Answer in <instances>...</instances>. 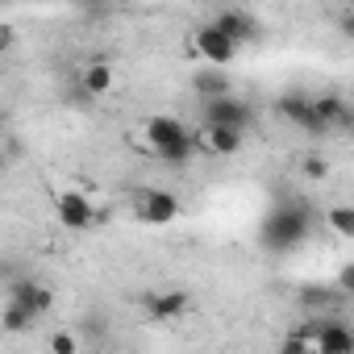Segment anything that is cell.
I'll list each match as a JSON object with an SVG mask.
<instances>
[{"instance_id": "19", "label": "cell", "mask_w": 354, "mask_h": 354, "mask_svg": "<svg viewBox=\"0 0 354 354\" xmlns=\"http://www.w3.org/2000/svg\"><path fill=\"white\" fill-rule=\"evenodd\" d=\"M75 5H80L88 17H100V13H109V9H113V0H75Z\"/></svg>"}, {"instance_id": "20", "label": "cell", "mask_w": 354, "mask_h": 354, "mask_svg": "<svg viewBox=\"0 0 354 354\" xmlns=\"http://www.w3.org/2000/svg\"><path fill=\"white\" fill-rule=\"evenodd\" d=\"M333 288H337L342 296H350V292H354V267H350V263L337 271V283H333Z\"/></svg>"}, {"instance_id": "10", "label": "cell", "mask_w": 354, "mask_h": 354, "mask_svg": "<svg viewBox=\"0 0 354 354\" xmlns=\"http://www.w3.org/2000/svg\"><path fill=\"white\" fill-rule=\"evenodd\" d=\"M313 117H317V125H321V133H346L350 125H354V109L342 100V96H313Z\"/></svg>"}, {"instance_id": "3", "label": "cell", "mask_w": 354, "mask_h": 354, "mask_svg": "<svg viewBox=\"0 0 354 354\" xmlns=\"http://www.w3.org/2000/svg\"><path fill=\"white\" fill-rule=\"evenodd\" d=\"M205 125H230L238 133H246L254 125V104L234 96V92H221V96H205Z\"/></svg>"}, {"instance_id": "6", "label": "cell", "mask_w": 354, "mask_h": 354, "mask_svg": "<svg viewBox=\"0 0 354 354\" xmlns=\"http://www.w3.org/2000/svg\"><path fill=\"white\" fill-rule=\"evenodd\" d=\"M188 308H192V292H188V288H158V292L146 296V313H150V321H162V325L184 321Z\"/></svg>"}, {"instance_id": "7", "label": "cell", "mask_w": 354, "mask_h": 354, "mask_svg": "<svg viewBox=\"0 0 354 354\" xmlns=\"http://www.w3.org/2000/svg\"><path fill=\"white\" fill-rule=\"evenodd\" d=\"M9 300L26 304L34 317H46L55 308V288H46L42 279H30V275H13L9 279Z\"/></svg>"}, {"instance_id": "13", "label": "cell", "mask_w": 354, "mask_h": 354, "mask_svg": "<svg viewBox=\"0 0 354 354\" xmlns=\"http://www.w3.org/2000/svg\"><path fill=\"white\" fill-rule=\"evenodd\" d=\"M242 138L246 133H238V129H230V125H205V133H201V146L209 150V154H238L242 150Z\"/></svg>"}, {"instance_id": "2", "label": "cell", "mask_w": 354, "mask_h": 354, "mask_svg": "<svg viewBox=\"0 0 354 354\" xmlns=\"http://www.w3.org/2000/svg\"><path fill=\"white\" fill-rule=\"evenodd\" d=\"M142 133H146L150 154L162 158V162H171V167H184V162H192V154H196V138L188 133V125H184L180 117H171V113L150 117Z\"/></svg>"}, {"instance_id": "4", "label": "cell", "mask_w": 354, "mask_h": 354, "mask_svg": "<svg viewBox=\"0 0 354 354\" xmlns=\"http://www.w3.org/2000/svg\"><path fill=\"white\" fill-rule=\"evenodd\" d=\"M192 55L205 59L209 67H230V63L238 59V42L225 38V34L209 21V26H201V30L192 34Z\"/></svg>"}, {"instance_id": "16", "label": "cell", "mask_w": 354, "mask_h": 354, "mask_svg": "<svg viewBox=\"0 0 354 354\" xmlns=\"http://www.w3.org/2000/svg\"><path fill=\"white\" fill-rule=\"evenodd\" d=\"M196 92H201V100H205V96H221V92H230V75H225V67L201 71V75H196Z\"/></svg>"}, {"instance_id": "12", "label": "cell", "mask_w": 354, "mask_h": 354, "mask_svg": "<svg viewBox=\"0 0 354 354\" xmlns=\"http://www.w3.org/2000/svg\"><path fill=\"white\" fill-rule=\"evenodd\" d=\"M346 304V296L337 288H300V308L304 317H337V308Z\"/></svg>"}, {"instance_id": "14", "label": "cell", "mask_w": 354, "mask_h": 354, "mask_svg": "<svg viewBox=\"0 0 354 354\" xmlns=\"http://www.w3.org/2000/svg\"><path fill=\"white\" fill-rule=\"evenodd\" d=\"M113 84H117V71H113L109 63H88V67H84V92H88V96H109Z\"/></svg>"}, {"instance_id": "1", "label": "cell", "mask_w": 354, "mask_h": 354, "mask_svg": "<svg viewBox=\"0 0 354 354\" xmlns=\"http://www.w3.org/2000/svg\"><path fill=\"white\" fill-rule=\"evenodd\" d=\"M313 234V209L304 201H279L263 221H259V246L267 254H288L304 246Z\"/></svg>"}, {"instance_id": "18", "label": "cell", "mask_w": 354, "mask_h": 354, "mask_svg": "<svg viewBox=\"0 0 354 354\" xmlns=\"http://www.w3.org/2000/svg\"><path fill=\"white\" fill-rule=\"evenodd\" d=\"M304 175H308V180H325V175H329V162L317 158V154H308V158H304Z\"/></svg>"}, {"instance_id": "8", "label": "cell", "mask_w": 354, "mask_h": 354, "mask_svg": "<svg viewBox=\"0 0 354 354\" xmlns=\"http://www.w3.org/2000/svg\"><path fill=\"white\" fill-rule=\"evenodd\" d=\"M175 217H180V201H175L171 192L146 188L138 196V221H146V225H171Z\"/></svg>"}, {"instance_id": "23", "label": "cell", "mask_w": 354, "mask_h": 354, "mask_svg": "<svg viewBox=\"0 0 354 354\" xmlns=\"http://www.w3.org/2000/svg\"><path fill=\"white\" fill-rule=\"evenodd\" d=\"M0 162H5V154H0Z\"/></svg>"}, {"instance_id": "15", "label": "cell", "mask_w": 354, "mask_h": 354, "mask_svg": "<svg viewBox=\"0 0 354 354\" xmlns=\"http://www.w3.org/2000/svg\"><path fill=\"white\" fill-rule=\"evenodd\" d=\"M34 321H38V317H34L26 304H17V300H9V304H5V313H0V325H5L9 333H26Z\"/></svg>"}, {"instance_id": "21", "label": "cell", "mask_w": 354, "mask_h": 354, "mask_svg": "<svg viewBox=\"0 0 354 354\" xmlns=\"http://www.w3.org/2000/svg\"><path fill=\"white\" fill-rule=\"evenodd\" d=\"M50 346H55L59 354H75V350H80V342H75L71 333H55V337H50Z\"/></svg>"}, {"instance_id": "22", "label": "cell", "mask_w": 354, "mask_h": 354, "mask_svg": "<svg viewBox=\"0 0 354 354\" xmlns=\"http://www.w3.org/2000/svg\"><path fill=\"white\" fill-rule=\"evenodd\" d=\"M9 46H13V30H9V26H0V55H5Z\"/></svg>"}, {"instance_id": "9", "label": "cell", "mask_w": 354, "mask_h": 354, "mask_svg": "<svg viewBox=\"0 0 354 354\" xmlns=\"http://www.w3.org/2000/svg\"><path fill=\"white\" fill-rule=\"evenodd\" d=\"M275 113H279L288 125H296V129H304V133H313V138H325L321 125H317V117H313V96H304V92H288V96L275 100Z\"/></svg>"}, {"instance_id": "5", "label": "cell", "mask_w": 354, "mask_h": 354, "mask_svg": "<svg viewBox=\"0 0 354 354\" xmlns=\"http://www.w3.org/2000/svg\"><path fill=\"white\" fill-rule=\"evenodd\" d=\"M55 217H59L63 230H88V225H96V205H92L88 192L67 188V192L55 196Z\"/></svg>"}, {"instance_id": "11", "label": "cell", "mask_w": 354, "mask_h": 354, "mask_svg": "<svg viewBox=\"0 0 354 354\" xmlns=\"http://www.w3.org/2000/svg\"><path fill=\"white\" fill-rule=\"evenodd\" d=\"M213 26H217L225 38H234L238 46H246V42H259V38H263L259 21H254L250 13H242V9H221V13L213 17Z\"/></svg>"}, {"instance_id": "17", "label": "cell", "mask_w": 354, "mask_h": 354, "mask_svg": "<svg viewBox=\"0 0 354 354\" xmlns=\"http://www.w3.org/2000/svg\"><path fill=\"white\" fill-rule=\"evenodd\" d=\"M325 225H329L337 238H354V209H350V205H333V209L325 213Z\"/></svg>"}]
</instances>
